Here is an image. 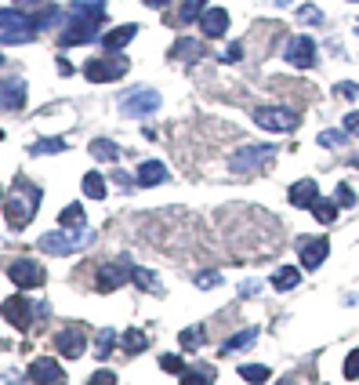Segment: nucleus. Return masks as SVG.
<instances>
[{
  "instance_id": "nucleus-11",
  "label": "nucleus",
  "mask_w": 359,
  "mask_h": 385,
  "mask_svg": "<svg viewBox=\"0 0 359 385\" xmlns=\"http://www.w3.org/2000/svg\"><path fill=\"white\" fill-rule=\"evenodd\" d=\"M294 70H312L316 66V40L309 33L302 37H290V44H287V55H283Z\"/></svg>"
},
{
  "instance_id": "nucleus-31",
  "label": "nucleus",
  "mask_w": 359,
  "mask_h": 385,
  "mask_svg": "<svg viewBox=\"0 0 359 385\" xmlns=\"http://www.w3.org/2000/svg\"><path fill=\"white\" fill-rule=\"evenodd\" d=\"M58 226H73V229H80L83 226V207L80 204H69V207H62V215H58Z\"/></svg>"
},
{
  "instance_id": "nucleus-25",
  "label": "nucleus",
  "mask_w": 359,
  "mask_h": 385,
  "mask_svg": "<svg viewBox=\"0 0 359 385\" xmlns=\"http://www.w3.org/2000/svg\"><path fill=\"white\" fill-rule=\"evenodd\" d=\"M105 192H109V185H105V175H98V171H88V175H83V197L105 200Z\"/></svg>"
},
{
  "instance_id": "nucleus-29",
  "label": "nucleus",
  "mask_w": 359,
  "mask_h": 385,
  "mask_svg": "<svg viewBox=\"0 0 359 385\" xmlns=\"http://www.w3.org/2000/svg\"><path fill=\"white\" fill-rule=\"evenodd\" d=\"M312 215H316V222H323V226H330L334 218H337V200H316L312 204Z\"/></svg>"
},
{
  "instance_id": "nucleus-19",
  "label": "nucleus",
  "mask_w": 359,
  "mask_h": 385,
  "mask_svg": "<svg viewBox=\"0 0 359 385\" xmlns=\"http://www.w3.org/2000/svg\"><path fill=\"white\" fill-rule=\"evenodd\" d=\"M160 182H167V164L163 160H145V164H138V185H160Z\"/></svg>"
},
{
  "instance_id": "nucleus-42",
  "label": "nucleus",
  "mask_w": 359,
  "mask_h": 385,
  "mask_svg": "<svg viewBox=\"0 0 359 385\" xmlns=\"http://www.w3.org/2000/svg\"><path fill=\"white\" fill-rule=\"evenodd\" d=\"M337 95H341V98H355L359 95V84L355 80H341V84H337Z\"/></svg>"
},
{
  "instance_id": "nucleus-52",
  "label": "nucleus",
  "mask_w": 359,
  "mask_h": 385,
  "mask_svg": "<svg viewBox=\"0 0 359 385\" xmlns=\"http://www.w3.org/2000/svg\"><path fill=\"white\" fill-rule=\"evenodd\" d=\"M0 138H4V131H0Z\"/></svg>"
},
{
  "instance_id": "nucleus-27",
  "label": "nucleus",
  "mask_w": 359,
  "mask_h": 385,
  "mask_svg": "<svg viewBox=\"0 0 359 385\" xmlns=\"http://www.w3.org/2000/svg\"><path fill=\"white\" fill-rule=\"evenodd\" d=\"M91 157L113 164V160H120V149H116V142H109V138H95V142H91Z\"/></svg>"
},
{
  "instance_id": "nucleus-43",
  "label": "nucleus",
  "mask_w": 359,
  "mask_h": 385,
  "mask_svg": "<svg viewBox=\"0 0 359 385\" xmlns=\"http://www.w3.org/2000/svg\"><path fill=\"white\" fill-rule=\"evenodd\" d=\"M243 58V44H240V40H232V44L225 48V62H240Z\"/></svg>"
},
{
  "instance_id": "nucleus-33",
  "label": "nucleus",
  "mask_w": 359,
  "mask_h": 385,
  "mask_svg": "<svg viewBox=\"0 0 359 385\" xmlns=\"http://www.w3.org/2000/svg\"><path fill=\"white\" fill-rule=\"evenodd\" d=\"M348 142V131L341 127V131H337V127H327V131H320V145H327V149H337V145H345Z\"/></svg>"
},
{
  "instance_id": "nucleus-1",
  "label": "nucleus",
  "mask_w": 359,
  "mask_h": 385,
  "mask_svg": "<svg viewBox=\"0 0 359 385\" xmlns=\"http://www.w3.org/2000/svg\"><path fill=\"white\" fill-rule=\"evenodd\" d=\"M36 207H40V185H33L29 178H15L11 192L4 197V218L11 229H26L36 218Z\"/></svg>"
},
{
  "instance_id": "nucleus-12",
  "label": "nucleus",
  "mask_w": 359,
  "mask_h": 385,
  "mask_svg": "<svg viewBox=\"0 0 359 385\" xmlns=\"http://www.w3.org/2000/svg\"><path fill=\"white\" fill-rule=\"evenodd\" d=\"M98 37V22H88V18H76L73 15V22H66L62 26V33H58V40L66 48H73V44H91V40Z\"/></svg>"
},
{
  "instance_id": "nucleus-48",
  "label": "nucleus",
  "mask_w": 359,
  "mask_h": 385,
  "mask_svg": "<svg viewBox=\"0 0 359 385\" xmlns=\"http://www.w3.org/2000/svg\"><path fill=\"white\" fill-rule=\"evenodd\" d=\"M145 4H149V8H163V4H167V0H145Z\"/></svg>"
},
{
  "instance_id": "nucleus-45",
  "label": "nucleus",
  "mask_w": 359,
  "mask_h": 385,
  "mask_svg": "<svg viewBox=\"0 0 359 385\" xmlns=\"http://www.w3.org/2000/svg\"><path fill=\"white\" fill-rule=\"evenodd\" d=\"M258 291H262V284H258V280H243V284H240V294H243V298H255Z\"/></svg>"
},
{
  "instance_id": "nucleus-17",
  "label": "nucleus",
  "mask_w": 359,
  "mask_h": 385,
  "mask_svg": "<svg viewBox=\"0 0 359 385\" xmlns=\"http://www.w3.org/2000/svg\"><path fill=\"white\" fill-rule=\"evenodd\" d=\"M287 200L294 207H312L316 200H320V182L316 178H302V182H294L290 192H287Z\"/></svg>"
},
{
  "instance_id": "nucleus-22",
  "label": "nucleus",
  "mask_w": 359,
  "mask_h": 385,
  "mask_svg": "<svg viewBox=\"0 0 359 385\" xmlns=\"http://www.w3.org/2000/svg\"><path fill=\"white\" fill-rule=\"evenodd\" d=\"M171 58L196 62V58H203V44H200V40H193V37H178L175 48H171Z\"/></svg>"
},
{
  "instance_id": "nucleus-44",
  "label": "nucleus",
  "mask_w": 359,
  "mask_h": 385,
  "mask_svg": "<svg viewBox=\"0 0 359 385\" xmlns=\"http://www.w3.org/2000/svg\"><path fill=\"white\" fill-rule=\"evenodd\" d=\"M337 197H341V204H345V207H352V204H355V192H352V185H345V182L337 185Z\"/></svg>"
},
{
  "instance_id": "nucleus-46",
  "label": "nucleus",
  "mask_w": 359,
  "mask_h": 385,
  "mask_svg": "<svg viewBox=\"0 0 359 385\" xmlns=\"http://www.w3.org/2000/svg\"><path fill=\"white\" fill-rule=\"evenodd\" d=\"M345 131H348V135H359V110L345 117Z\"/></svg>"
},
{
  "instance_id": "nucleus-35",
  "label": "nucleus",
  "mask_w": 359,
  "mask_h": 385,
  "mask_svg": "<svg viewBox=\"0 0 359 385\" xmlns=\"http://www.w3.org/2000/svg\"><path fill=\"white\" fill-rule=\"evenodd\" d=\"M182 385H215V378H210V371H207V367H200V371H189V367H185Z\"/></svg>"
},
{
  "instance_id": "nucleus-40",
  "label": "nucleus",
  "mask_w": 359,
  "mask_h": 385,
  "mask_svg": "<svg viewBox=\"0 0 359 385\" xmlns=\"http://www.w3.org/2000/svg\"><path fill=\"white\" fill-rule=\"evenodd\" d=\"M88 385H116V374L105 367V371H95L91 378H88Z\"/></svg>"
},
{
  "instance_id": "nucleus-50",
  "label": "nucleus",
  "mask_w": 359,
  "mask_h": 385,
  "mask_svg": "<svg viewBox=\"0 0 359 385\" xmlns=\"http://www.w3.org/2000/svg\"><path fill=\"white\" fill-rule=\"evenodd\" d=\"M0 66H4V55H0Z\"/></svg>"
},
{
  "instance_id": "nucleus-16",
  "label": "nucleus",
  "mask_w": 359,
  "mask_h": 385,
  "mask_svg": "<svg viewBox=\"0 0 359 385\" xmlns=\"http://www.w3.org/2000/svg\"><path fill=\"white\" fill-rule=\"evenodd\" d=\"M302 266L312 273V269H320L327 262V254H330V240L327 237H312V240H302Z\"/></svg>"
},
{
  "instance_id": "nucleus-38",
  "label": "nucleus",
  "mask_w": 359,
  "mask_h": 385,
  "mask_svg": "<svg viewBox=\"0 0 359 385\" xmlns=\"http://www.w3.org/2000/svg\"><path fill=\"white\" fill-rule=\"evenodd\" d=\"M193 280H196V287H218L222 284V273H210L207 269V273H196Z\"/></svg>"
},
{
  "instance_id": "nucleus-24",
  "label": "nucleus",
  "mask_w": 359,
  "mask_h": 385,
  "mask_svg": "<svg viewBox=\"0 0 359 385\" xmlns=\"http://www.w3.org/2000/svg\"><path fill=\"white\" fill-rule=\"evenodd\" d=\"M298 280H302V273L294 266H280L276 273H272V287H276V291H294Z\"/></svg>"
},
{
  "instance_id": "nucleus-9",
  "label": "nucleus",
  "mask_w": 359,
  "mask_h": 385,
  "mask_svg": "<svg viewBox=\"0 0 359 385\" xmlns=\"http://www.w3.org/2000/svg\"><path fill=\"white\" fill-rule=\"evenodd\" d=\"M128 73V58L123 55H113V58H91L88 66H83V77L91 84H105V80H120Z\"/></svg>"
},
{
  "instance_id": "nucleus-47",
  "label": "nucleus",
  "mask_w": 359,
  "mask_h": 385,
  "mask_svg": "<svg viewBox=\"0 0 359 385\" xmlns=\"http://www.w3.org/2000/svg\"><path fill=\"white\" fill-rule=\"evenodd\" d=\"M4 385H22V374H18V371H8V374H4Z\"/></svg>"
},
{
  "instance_id": "nucleus-20",
  "label": "nucleus",
  "mask_w": 359,
  "mask_h": 385,
  "mask_svg": "<svg viewBox=\"0 0 359 385\" xmlns=\"http://www.w3.org/2000/svg\"><path fill=\"white\" fill-rule=\"evenodd\" d=\"M76 18H88V22H105V0H73V8H69Z\"/></svg>"
},
{
  "instance_id": "nucleus-51",
  "label": "nucleus",
  "mask_w": 359,
  "mask_h": 385,
  "mask_svg": "<svg viewBox=\"0 0 359 385\" xmlns=\"http://www.w3.org/2000/svg\"><path fill=\"white\" fill-rule=\"evenodd\" d=\"M0 197H4V189H0Z\"/></svg>"
},
{
  "instance_id": "nucleus-13",
  "label": "nucleus",
  "mask_w": 359,
  "mask_h": 385,
  "mask_svg": "<svg viewBox=\"0 0 359 385\" xmlns=\"http://www.w3.org/2000/svg\"><path fill=\"white\" fill-rule=\"evenodd\" d=\"M26 80L22 77H8V80H0V110H11L18 113L26 105Z\"/></svg>"
},
{
  "instance_id": "nucleus-14",
  "label": "nucleus",
  "mask_w": 359,
  "mask_h": 385,
  "mask_svg": "<svg viewBox=\"0 0 359 385\" xmlns=\"http://www.w3.org/2000/svg\"><path fill=\"white\" fill-rule=\"evenodd\" d=\"M55 349L66 356V360H80L83 349H88V338H83L80 327H62V331L55 334Z\"/></svg>"
},
{
  "instance_id": "nucleus-30",
  "label": "nucleus",
  "mask_w": 359,
  "mask_h": 385,
  "mask_svg": "<svg viewBox=\"0 0 359 385\" xmlns=\"http://www.w3.org/2000/svg\"><path fill=\"white\" fill-rule=\"evenodd\" d=\"M33 157H44V153H66V138H40L29 145Z\"/></svg>"
},
{
  "instance_id": "nucleus-4",
  "label": "nucleus",
  "mask_w": 359,
  "mask_h": 385,
  "mask_svg": "<svg viewBox=\"0 0 359 385\" xmlns=\"http://www.w3.org/2000/svg\"><path fill=\"white\" fill-rule=\"evenodd\" d=\"M272 157H276V145L269 142H255V145H240L236 153H232L229 167L236 171V175H255V171H262Z\"/></svg>"
},
{
  "instance_id": "nucleus-34",
  "label": "nucleus",
  "mask_w": 359,
  "mask_h": 385,
  "mask_svg": "<svg viewBox=\"0 0 359 385\" xmlns=\"http://www.w3.org/2000/svg\"><path fill=\"white\" fill-rule=\"evenodd\" d=\"M178 341H182V349H196V346H203V327H185V331L178 334Z\"/></svg>"
},
{
  "instance_id": "nucleus-39",
  "label": "nucleus",
  "mask_w": 359,
  "mask_h": 385,
  "mask_svg": "<svg viewBox=\"0 0 359 385\" xmlns=\"http://www.w3.org/2000/svg\"><path fill=\"white\" fill-rule=\"evenodd\" d=\"M298 18H302V22H323V11L312 8V4H305V8H298Z\"/></svg>"
},
{
  "instance_id": "nucleus-5",
  "label": "nucleus",
  "mask_w": 359,
  "mask_h": 385,
  "mask_svg": "<svg viewBox=\"0 0 359 385\" xmlns=\"http://www.w3.org/2000/svg\"><path fill=\"white\" fill-rule=\"evenodd\" d=\"M250 117H255V124L265 127V131H294V127L302 124V117L283 110V105H258Z\"/></svg>"
},
{
  "instance_id": "nucleus-3",
  "label": "nucleus",
  "mask_w": 359,
  "mask_h": 385,
  "mask_svg": "<svg viewBox=\"0 0 359 385\" xmlns=\"http://www.w3.org/2000/svg\"><path fill=\"white\" fill-rule=\"evenodd\" d=\"M36 37V22L18 8H0V44H29Z\"/></svg>"
},
{
  "instance_id": "nucleus-15",
  "label": "nucleus",
  "mask_w": 359,
  "mask_h": 385,
  "mask_svg": "<svg viewBox=\"0 0 359 385\" xmlns=\"http://www.w3.org/2000/svg\"><path fill=\"white\" fill-rule=\"evenodd\" d=\"M33 385H62V367H58V360H51V356H40V360H33L29 363V374H26Z\"/></svg>"
},
{
  "instance_id": "nucleus-6",
  "label": "nucleus",
  "mask_w": 359,
  "mask_h": 385,
  "mask_svg": "<svg viewBox=\"0 0 359 385\" xmlns=\"http://www.w3.org/2000/svg\"><path fill=\"white\" fill-rule=\"evenodd\" d=\"M160 91H153V88H135V91H128L120 98V113L123 117H149V113H156L160 110Z\"/></svg>"
},
{
  "instance_id": "nucleus-41",
  "label": "nucleus",
  "mask_w": 359,
  "mask_h": 385,
  "mask_svg": "<svg viewBox=\"0 0 359 385\" xmlns=\"http://www.w3.org/2000/svg\"><path fill=\"white\" fill-rule=\"evenodd\" d=\"M345 378H359V349H352L345 360Z\"/></svg>"
},
{
  "instance_id": "nucleus-10",
  "label": "nucleus",
  "mask_w": 359,
  "mask_h": 385,
  "mask_svg": "<svg viewBox=\"0 0 359 385\" xmlns=\"http://www.w3.org/2000/svg\"><path fill=\"white\" fill-rule=\"evenodd\" d=\"M131 280V259H116V262H105L102 269H98V276H95V287L98 291H116V287H123Z\"/></svg>"
},
{
  "instance_id": "nucleus-23",
  "label": "nucleus",
  "mask_w": 359,
  "mask_h": 385,
  "mask_svg": "<svg viewBox=\"0 0 359 385\" xmlns=\"http://www.w3.org/2000/svg\"><path fill=\"white\" fill-rule=\"evenodd\" d=\"M255 338H258V327H243L240 334H232V338L222 341V353H240L247 346H255Z\"/></svg>"
},
{
  "instance_id": "nucleus-36",
  "label": "nucleus",
  "mask_w": 359,
  "mask_h": 385,
  "mask_svg": "<svg viewBox=\"0 0 359 385\" xmlns=\"http://www.w3.org/2000/svg\"><path fill=\"white\" fill-rule=\"evenodd\" d=\"M203 11H207L203 0H185V4H182V22H193V18L200 22V15H203Z\"/></svg>"
},
{
  "instance_id": "nucleus-26",
  "label": "nucleus",
  "mask_w": 359,
  "mask_h": 385,
  "mask_svg": "<svg viewBox=\"0 0 359 385\" xmlns=\"http://www.w3.org/2000/svg\"><path fill=\"white\" fill-rule=\"evenodd\" d=\"M240 378H243L247 385H265V381L272 378V371L265 367V363H243V367H240Z\"/></svg>"
},
{
  "instance_id": "nucleus-49",
  "label": "nucleus",
  "mask_w": 359,
  "mask_h": 385,
  "mask_svg": "<svg viewBox=\"0 0 359 385\" xmlns=\"http://www.w3.org/2000/svg\"><path fill=\"white\" fill-rule=\"evenodd\" d=\"M280 385H294V381H290V378H283V381H280Z\"/></svg>"
},
{
  "instance_id": "nucleus-2",
  "label": "nucleus",
  "mask_w": 359,
  "mask_h": 385,
  "mask_svg": "<svg viewBox=\"0 0 359 385\" xmlns=\"http://www.w3.org/2000/svg\"><path fill=\"white\" fill-rule=\"evenodd\" d=\"M91 244H95V233L88 226L58 229V233H44V237H40V251H48V254H73V251L91 247Z\"/></svg>"
},
{
  "instance_id": "nucleus-37",
  "label": "nucleus",
  "mask_w": 359,
  "mask_h": 385,
  "mask_svg": "<svg viewBox=\"0 0 359 385\" xmlns=\"http://www.w3.org/2000/svg\"><path fill=\"white\" fill-rule=\"evenodd\" d=\"M160 367L167 371V374H185V363H182V356H160Z\"/></svg>"
},
{
  "instance_id": "nucleus-8",
  "label": "nucleus",
  "mask_w": 359,
  "mask_h": 385,
  "mask_svg": "<svg viewBox=\"0 0 359 385\" xmlns=\"http://www.w3.org/2000/svg\"><path fill=\"white\" fill-rule=\"evenodd\" d=\"M0 313H4V320H8L11 327H18V331H29V327H33V316H40V309L29 306V298H26V294H11V298H4Z\"/></svg>"
},
{
  "instance_id": "nucleus-21",
  "label": "nucleus",
  "mask_w": 359,
  "mask_h": 385,
  "mask_svg": "<svg viewBox=\"0 0 359 385\" xmlns=\"http://www.w3.org/2000/svg\"><path fill=\"white\" fill-rule=\"evenodd\" d=\"M138 37V26H116V30H109V33H105L102 37V44H105V51H120L123 44H131V40Z\"/></svg>"
},
{
  "instance_id": "nucleus-28",
  "label": "nucleus",
  "mask_w": 359,
  "mask_h": 385,
  "mask_svg": "<svg viewBox=\"0 0 359 385\" xmlns=\"http://www.w3.org/2000/svg\"><path fill=\"white\" fill-rule=\"evenodd\" d=\"M123 349H128L131 356H138V353H145V349H149V334H145V331H123Z\"/></svg>"
},
{
  "instance_id": "nucleus-32",
  "label": "nucleus",
  "mask_w": 359,
  "mask_h": 385,
  "mask_svg": "<svg viewBox=\"0 0 359 385\" xmlns=\"http://www.w3.org/2000/svg\"><path fill=\"white\" fill-rule=\"evenodd\" d=\"M113 346H116V331H109V327H105V331H98V338H95V353H98L102 360L113 353Z\"/></svg>"
},
{
  "instance_id": "nucleus-18",
  "label": "nucleus",
  "mask_w": 359,
  "mask_h": 385,
  "mask_svg": "<svg viewBox=\"0 0 359 385\" xmlns=\"http://www.w3.org/2000/svg\"><path fill=\"white\" fill-rule=\"evenodd\" d=\"M200 30H203V37H222L229 30V11L225 8H207L200 15Z\"/></svg>"
},
{
  "instance_id": "nucleus-7",
  "label": "nucleus",
  "mask_w": 359,
  "mask_h": 385,
  "mask_svg": "<svg viewBox=\"0 0 359 385\" xmlns=\"http://www.w3.org/2000/svg\"><path fill=\"white\" fill-rule=\"evenodd\" d=\"M8 276L15 280L18 291H33V287H44V284H48L44 266L33 262V259H15V262L8 266Z\"/></svg>"
}]
</instances>
